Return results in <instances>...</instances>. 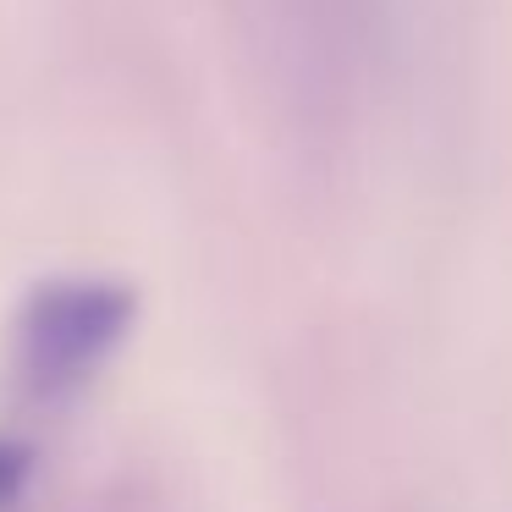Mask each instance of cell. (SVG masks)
<instances>
[{
    "mask_svg": "<svg viewBox=\"0 0 512 512\" xmlns=\"http://www.w3.org/2000/svg\"><path fill=\"white\" fill-rule=\"evenodd\" d=\"M127 325V292L105 281H56L45 287L23 314L17 331V364L39 397H61L78 386L122 336Z\"/></svg>",
    "mask_w": 512,
    "mask_h": 512,
    "instance_id": "cell-1",
    "label": "cell"
}]
</instances>
